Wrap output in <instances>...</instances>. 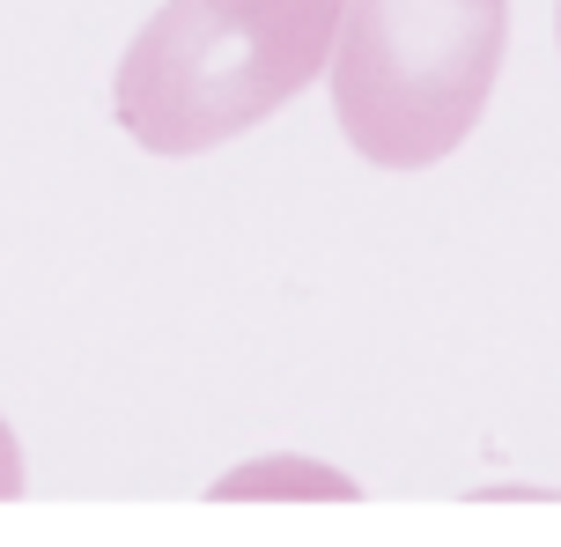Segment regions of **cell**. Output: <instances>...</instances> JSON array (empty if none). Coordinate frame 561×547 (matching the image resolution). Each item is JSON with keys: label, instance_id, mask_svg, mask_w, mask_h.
Returning <instances> with one entry per match:
<instances>
[{"label": "cell", "instance_id": "cell-2", "mask_svg": "<svg viewBox=\"0 0 561 547\" xmlns=\"http://www.w3.org/2000/svg\"><path fill=\"white\" fill-rule=\"evenodd\" d=\"M510 45V0H347L333 118L377 171H428L480 126Z\"/></svg>", "mask_w": 561, "mask_h": 547}, {"label": "cell", "instance_id": "cell-1", "mask_svg": "<svg viewBox=\"0 0 561 547\" xmlns=\"http://www.w3.org/2000/svg\"><path fill=\"white\" fill-rule=\"evenodd\" d=\"M347 0H163L118 59L112 112L148 156H207L333 67Z\"/></svg>", "mask_w": 561, "mask_h": 547}, {"label": "cell", "instance_id": "cell-3", "mask_svg": "<svg viewBox=\"0 0 561 547\" xmlns=\"http://www.w3.org/2000/svg\"><path fill=\"white\" fill-rule=\"evenodd\" d=\"M15 495H23V444L0 422V503H15Z\"/></svg>", "mask_w": 561, "mask_h": 547}, {"label": "cell", "instance_id": "cell-4", "mask_svg": "<svg viewBox=\"0 0 561 547\" xmlns=\"http://www.w3.org/2000/svg\"><path fill=\"white\" fill-rule=\"evenodd\" d=\"M554 30H561V23H554Z\"/></svg>", "mask_w": 561, "mask_h": 547}]
</instances>
